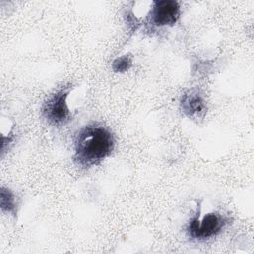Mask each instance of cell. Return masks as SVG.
I'll use <instances>...</instances> for the list:
<instances>
[{
	"instance_id": "6",
	"label": "cell",
	"mask_w": 254,
	"mask_h": 254,
	"mask_svg": "<svg viewBox=\"0 0 254 254\" xmlns=\"http://www.w3.org/2000/svg\"><path fill=\"white\" fill-rule=\"evenodd\" d=\"M0 205H1L2 210H4V211H7L13 215H15L17 213V211H16V207H17L16 196L11 190L4 188V187L1 188Z\"/></svg>"
},
{
	"instance_id": "5",
	"label": "cell",
	"mask_w": 254,
	"mask_h": 254,
	"mask_svg": "<svg viewBox=\"0 0 254 254\" xmlns=\"http://www.w3.org/2000/svg\"><path fill=\"white\" fill-rule=\"evenodd\" d=\"M181 108L189 117L200 118L206 112V104L198 90H190L181 99Z\"/></svg>"
},
{
	"instance_id": "4",
	"label": "cell",
	"mask_w": 254,
	"mask_h": 254,
	"mask_svg": "<svg viewBox=\"0 0 254 254\" xmlns=\"http://www.w3.org/2000/svg\"><path fill=\"white\" fill-rule=\"evenodd\" d=\"M180 5L174 0H160L152 2L149 21L157 27L173 26L180 17Z\"/></svg>"
},
{
	"instance_id": "7",
	"label": "cell",
	"mask_w": 254,
	"mask_h": 254,
	"mask_svg": "<svg viewBox=\"0 0 254 254\" xmlns=\"http://www.w3.org/2000/svg\"><path fill=\"white\" fill-rule=\"evenodd\" d=\"M133 64V57L131 54H126L122 57L115 59L112 63V69L114 72H125Z\"/></svg>"
},
{
	"instance_id": "3",
	"label": "cell",
	"mask_w": 254,
	"mask_h": 254,
	"mask_svg": "<svg viewBox=\"0 0 254 254\" xmlns=\"http://www.w3.org/2000/svg\"><path fill=\"white\" fill-rule=\"evenodd\" d=\"M226 218L219 213L211 212L204 215L199 220V213L189 222L187 226V232L192 239L204 240L216 235L226 224Z\"/></svg>"
},
{
	"instance_id": "1",
	"label": "cell",
	"mask_w": 254,
	"mask_h": 254,
	"mask_svg": "<svg viewBox=\"0 0 254 254\" xmlns=\"http://www.w3.org/2000/svg\"><path fill=\"white\" fill-rule=\"evenodd\" d=\"M114 137L106 127L90 124L81 128L74 139V161L82 167L99 164L114 149Z\"/></svg>"
},
{
	"instance_id": "2",
	"label": "cell",
	"mask_w": 254,
	"mask_h": 254,
	"mask_svg": "<svg viewBox=\"0 0 254 254\" xmlns=\"http://www.w3.org/2000/svg\"><path fill=\"white\" fill-rule=\"evenodd\" d=\"M70 87H63L51 94L44 102L42 114L45 119L54 126H62L69 122L72 118L66 99Z\"/></svg>"
}]
</instances>
